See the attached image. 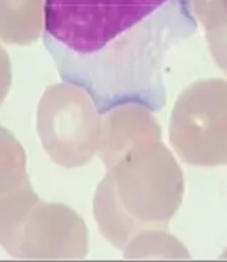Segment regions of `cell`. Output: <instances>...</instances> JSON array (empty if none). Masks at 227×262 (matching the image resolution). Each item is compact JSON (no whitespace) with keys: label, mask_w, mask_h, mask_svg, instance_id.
Instances as JSON below:
<instances>
[{"label":"cell","mask_w":227,"mask_h":262,"mask_svg":"<svg viewBox=\"0 0 227 262\" xmlns=\"http://www.w3.org/2000/svg\"><path fill=\"white\" fill-rule=\"evenodd\" d=\"M162 129L153 111L142 105H124L102 117L97 156L110 170L139 145L159 142Z\"/></svg>","instance_id":"obj_7"},{"label":"cell","mask_w":227,"mask_h":262,"mask_svg":"<svg viewBox=\"0 0 227 262\" xmlns=\"http://www.w3.org/2000/svg\"><path fill=\"white\" fill-rule=\"evenodd\" d=\"M184 196L182 170L159 142L136 147L99 182L93 211L102 236L124 250L139 233L167 230Z\"/></svg>","instance_id":"obj_2"},{"label":"cell","mask_w":227,"mask_h":262,"mask_svg":"<svg viewBox=\"0 0 227 262\" xmlns=\"http://www.w3.org/2000/svg\"><path fill=\"white\" fill-rule=\"evenodd\" d=\"M132 260H187V247L167 230H147L139 233L124 250Z\"/></svg>","instance_id":"obj_9"},{"label":"cell","mask_w":227,"mask_h":262,"mask_svg":"<svg viewBox=\"0 0 227 262\" xmlns=\"http://www.w3.org/2000/svg\"><path fill=\"white\" fill-rule=\"evenodd\" d=\"M169 138L192 167L227 165V79H201L182 90L172 108Z\"/></svg>","instance_id":"obj_3"},{"label":"cell","mask_w":227,"mask_h":262,"mask_svg":"<svg viewBox=\"0 0 227 262\" xmlns=\"http://www.w3.org/2000/svg\"><path fill=\"white\" fill-rule=\"evenodd\" d=\"M88 253V230L84 219L62 204H39L27 222L19 259L77 260Z\"/></svg>","instance_id":"obj_5"},{"label":"cell","mask_w":227,"mask_h":262,"mask_svg":"<svg viewBox=\"0 0 227 262\" xmlns=\"http://www.w3.org/2000/svg\"><path fill=\"white\" fill-rule=\"evenodd\" d=\"M192 16L205 33L213 62L227 74V0H187Z\"/></svg>","instance_id":"obj_8"},{"label":"cell","mask_w":227,"mask_h":262,"mask_svg":"<svg viewBox=\"0 0 227 262\" xmlns=\"http://www.w3.org/2000/svg\"><path fill=\"white\" fill-rule=\"evenodd\" d=\"M198 24L187 0H45L44 43L64 83L104 116L124 105H166L162 67Z\"/></svg>","instance_id":"obj_1"},{"label":"cell","mask_w":227,"mask_h":262,"mask_svg":"<svg viewBox=\"0 0 227 262\" xmlns=\"http://www.w3.org/2000/svg\"><path fill=\"white\" fill-rule=\"evenodd\" d=\"M22 145L0 126V244L17 257L27 222L40 204L25 171Z\"/></svg>","instance_id":"obj_6"},{"label":"cell","mask_w":227,"mask_h":262,"mask_svg":"<svg viewBox=\"0 0 227 262\" xmlns=\"http://www.w3.org/2000/svg\"><path fill=\"white\" fill-rule=\"evenodd\" d=\"M219 257H221V259H227V248L224 250V253H222V254H221Z\"/></svg>","instance_id":"obj_10"},{"label":"cell","mask_w":227,"mask_h":262,"mask_svg":"<svg viewBox=\"0 0 227 262\" xmlns=\"http://www.w3.org/2000/svg\"><path fill=\"white\" fill-rule=\"evenodd\" d=\"M102 114L77 86H51L42 97L37 131L45 151L65 168L88 164L99 150Z\"/></svg>","instance_id":"obj_4"}]
</instances>
